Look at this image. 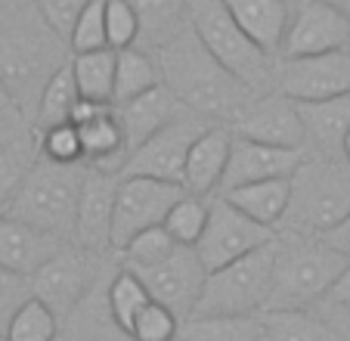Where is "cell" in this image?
<instances>
[{
    "label": "cell",
    "mask_w": 350,
    "mask_h": 341,
    "mask_svg": "<svg viewBox=\"0 0 350 341\" xmlns=\"http://www.w3.org/2000/svg\"><path fill=\"white\" fill-rule=\"evenodd\" d=\"M155 62L161 68V84L189 112L214 125L232 127V121L254 99V93L205 50L189 25L155 53Z\"/></svg>",
    "instance_id": "1"
},
{
    "label": "cell",
    "mask_w": 350,
    "mask_h": 341,
    "mask_svg": "<svg viewBox=\"0 0 350 341\" xmlns=\"http://www.w3.org/2000/svg\"><path fill=\"white\" fill-rule=\"evenodd\" d=\"M66 50L68 44L56 38L40 16L31 22L0 10V81L7 84L22 115L34 118L46 81L68 66Z\"/></svg>",
    "instance_id": "2"
},
{
    "label": "cell",
    "mask_w": 350,
    "mask_h": 341,
    "mask_svg": "<svg viewBox=\"0 0 350 341\" xmlns=\"http://www.w3.org/2000/svg\"><path fill=\"white\" fill-rule=\"evenodd\" d=\"M350 214V164L341 155L307 152L291 177V205L282 220L285 233L325 236Z\"/></svg>",
    "instance_id": "3"
},
{
    "label": "cell",
    "mask_w": 350,
    "mask_h": 341,
    "mask_svg": "<svg viewBox=\"0 0 350 341\" xmlns=\"http://www.w3.org/2000/svg\"><path fill=\"white\" fill-rule=\"evenodd\" d=\"M186 19L205 50L254 97L276 90V60L239 28L224 0H186Z\"/></svg>",
    "instance_id": "4"
},
{
    "label": "cell",
    "mask_w": 350,
    "mask_h": 341,
    "mask_svg": "<svg viewBox=\"0 0 350 341\" xmlns=\"http://www.w3.org/2000/svg\"><path fill=\"white\" fill-rule=\"evenodd\" d=\"M344 267L347 261L319 236H276V276L267 310L319 307Z\"/></svg>",
    "instance_id": "5"
},
{
    "label": "cell",
    "mask_w": 350,
    "mask_h": 341,
    "mask_svg": "<svg viewBox=\"0 0 350 341\" xmlns=\"http://www.w3.org/2000/svg\"><path fill=\"white\" fill-rule=\"evenodd\" d=\"M84 177L87 164H53L46 158H38L7 214L72 242Z\"/></svg>",
    "instance_id": "6"
},
{
    "label": "cell",
    "mask_w": 350,
    "mask_h": 341,
    "mask_svg": "<svg viewBox=\"0 0 350 341\" xmlns=\"http://www.w3.org/2000/svg\"><path fill=\"white\" fill-rule=\"evenodd\" d=\"M273 276H276V239L267 242L264 249L208 273L205 295L192 316L264 314L273 298Z\"/></svg>",
    "instance_id": "7"
},
{
    "label": "cell",
    "mask_w": 350,
    "mask_h": 341,
    "mask_svg": "<svg viewBox=\"0 0 350 341\" xmlns=\"http://www.w3.org/2000/svg\"><path fill=\"white\" fill-rule=\"evenodd\" d=\"M112 261H106V255L87 251L81 245L68 242L56 257L44 264L38 273L31 276L34 298L44 301L46 307L59 316V323L78 307V301L90 292V286L103 276V270Z\"/></svg>",
    "instance_id": "8"
},
{
    "label": "cell",
    "mask_w": 350,
    "mask_h": 341,
    "mask_svg": "<svg viewBox=\"0 0 350 341\" xmlns=\"http://www.w3.org/2000/svg\"><path fill=\"white\" fill-rule=\"evenodd\" d=\"M208 127H214V121L202 118L196 112H183L174 125H167L149 143H143L137 152L127 155L121 177H152L183 186V168L186 158H189V149Z\"/></svg>",
    "instance_id": "9"
},
{
    "label": "cell",
    "mask_w": 350,
    "mask_h": 341,
    "mask_svg": "<svg viewBox=\"0 0 350 341\" xmlns=\"http://www.w3.org/2000/svg\"><path fill=\"white\" fill-rule=\"evenodd\" d=\"M276 233L254 223L252 217H245L236 205H230L224 196L211 199V214H208L205 236L198 239L196 251L202 257L208 273L226 267V264L239 261V257L252 255V251L264 249L267 242H273Z\"/></svg>",
    "instance_id": "10"
},
{
    "label": "cell",
    "mask_w": 350,
    "mask_h": 341,
    "mask_svg": "<svg viewBox=\"0 0 350 341\" xmlns=\"http://www.w3.org/2000/svg\"><path fill=\"white\" fill-rule=\"evenodd\" d=\"M186 196L180 184H165L152 177H121L118 202H115L112 251H121L137 233L161 227L167 211Z\"/></svg>",
    "instance_id": "11"
},
{
    "label": "cell",
    "mask_w": 350,
    "mask_h": 341,
    "mask_svg": "<svg viewBox=\"0 0 350 341\" xmlns=\"http://www.w3.org/2000/svg\"><path fill=\"white\" fill-rule=\"evenodd\" d=\"M350 50V19L325 0H297L279 60H304Z\"/></svg>",
    "instance_id": "12"
},
{
    "label": "cell",
    "mask_w": 350,
    "mask_h": 341,
    "mask_svg": "<svg viewBox=\"0 0 350 341\" xmlns=\"http://www.w3.org/2000/svg\"><path fill=\"white\" fill-rule=\"evenodd\" d=\"M276 90L295 103H325L350 93V50L276 62Z\"/></svg>",
    "instance_id": "13"
},
{
    "label": "cell",
    "mask_w": 350,
    "mask_h": 341,
    "mask_svg": "<svg viewBox=\"0 0 350 341\" xmlns=\"http://www.w3.org/2000/svg\"><path fill=\"white\" fill-rule=\"evenodd\" d=\"M133 273L146 282L152 301L171 307L180 320H189L196 314L208 282V270L202 264V257H198V251L186 249V245H180L167 261L155 264L149 270H133Z\"/></svg>",
    "instance_id": "14"
},
{
    "label": "cell",
    "mask_w": 350,
    "mask_h": 341,
    "mask_svg": "<svg viewBox=\"0 0 350 341\" xmlns=\"http://www.w3.org/2000/svg\"><path fill=\"white\" fill-rule=\"evenodd\" d=\"M232 134L264 146L307 152V127L297 112V103L282 97L279 90L254 97L248 109L232 121Z\"/></svg>",
    "instance_id": "15"
},
{
    "label": "cell",
    "mask_w": 350,
    "mask_h": 341,
    "mask_svg": "<svg viewBox=\"0 0 350 341\" xmlns=\"http://www.w3.org/2000/svg\"><path fill=\"white\" fill-rule=\"evenodd\" d=\"M121 174L115 170L87 168L84 186L78 199V217H75V245L96 255L112 251V227H115V202H118Z\"/></svg>",
    "instance_id": "16"
},
{
    "label": "cell",
    "mask_w": 350,
    "mask_h": 341,
    "mask_svg": "<svg viewBox=\"0 0 350 341\" xmlns=\"http://www.w3.org/2000/svg\"><path fill=\"white\" fill-rule=\"evenodd\" d=\"M307 152L297 149H279V146H264L245 137H232L230 164H226L224 184H220L217 196H226L230 190H239L245 184H260V180H276V177H295V170Z\"/></svg>",
    "instance_id": "17"
},
{
    "label": "cell",
    "mask_w": 350,
    "mask_h": 341,
    "mask_svg": "<svg viewBox=\"0 0 350 341\" xmlns=\"http://www.w3.org/2000/svg\"><path fill=\"white\" fill-rule=\"evenodd\" d=\"M66 239L44 233L19 217L0 214V267L22 273L31 279L50 257H56L66 249Z\"/></svg>",
    "instance_id": "18"
},
{
    "label": "cell",
    "mask_w": 350,
    "mask_h": 341,
    "mask_svg": "<svg viewBox=\"0 0 350 341\" xmlns=\"http://www.w3.org/2000/svg\"><path fill=\"white\" fill-rule=\"evenodd\" d=\"M118 267L121 264H109L103 276L90 286V292L78 301V307L62 320L66 341H131L115 320L112 301H109V286H112V276Z\"/></svg>",
    "instance_id": "19"
},
{
    "label": "cell",
    "mask_w": 350,
    "mask_h": 341,
    "mask_svg": "<svg viewBox=\"0 0 350 341\" xmlns=\"http://www.w3.org/2000/svg\"><path fill=\"white\" fill-rule=\"evenodd\" d=\"M232 137L236 134H232L230 125H214L192 143L186 168H183V190L189 196L211 199L214 192H220L226 164H230Z\"/></svg>",
    "instance_id": "20"
},
{
    "label": "cell",
    "mask_w": 350,
    "mask_h": 341,
    "mask_svg": "<svg viewBox=\"0 0 350 341\" xmlns=\"http://www.w3.org/2000/svg\"><path fill=\"white\" fill-rule=\"evenodd\" d=\"M115 112H118L121 131H124V140H127V155H131V152H137L143 143H149L155 134H161L167 125H174L189 109L165 84H159L149 93H143V97L131 99V103L115 105Z\"/></svg>",
    "instance_id": "21"
},
{
    "label": "cell",
    "mask_w": 350,
    "mask_h": 341,
    "mask_svg": "<svg viewBox=\"0 0 350 341\" xmlns=\"http://www.w3.org/2000/svg\"><path fill=\"white\" fill-rule=\"evenodd\" d=\"M224 3L232 19L239 22V28L264 53L279 60L285 31H288V22H291L288 0H224Z\"/></svg>",
    "instance_id": "22"
},
{
    "label": "cell",
    "mask_w": 350,
    "mask_h": 341,
    "mask_svg": "<svg viewBox=\"0 0 350 341\" xmlns=\"http://www.w3.org/2000/svg\"><path fill=\"white\" fill-rule=\"evenodd\" d=\"M307 127V152L341 155L344 137L350 134V93L325 103H297Z\"/></svg>",
    "instance_id": "23"
},
{
    "label": "cell",
    "mask_w": 350,
    "mask_h": 341,
    "mask_svg": "<svg viewBox=\"0 0 350 341\" xmlns=\"http://www.w3.org/2000/svg\"><path fill=\"white\" fill-rule=\"evenodd\" d=\"M78 134H81V146H84L87 168L121 174V168H124V162H127V140H124V131H121L115 105L103 109L96 118L78 125Z\"/></svg>",
    "instance_id": "24"
},
{
    "label": "cell",
    "mask_w": 350,
    "mask_h": 341,
    "mask_svg": "<svg viewBox=\"0 0 350 341\" xmlns=\"http://www.w3.org/2000/svg\"><path fill=\"white\" fill-rule=\"evenodd\" d=\"M226 202L236 205L245 217H252L254 223L276 230L282 227L285 214L291 205V177H276V180H260V184H245L239 190L226 192Z\"/></svg>",
    "instance_id": "25"
},
{
    "label": "cell",
    "mask_w": 350,
    "mask_h": 341,
    "mask_svg": "<svg viewBox=\"0 0 350 341\" xmlns=\"http://www.w3.org/2000/svg\"><path fill=\"white\" fill-rule=\"evenodd\" d=\"M264 341H344V335L319 307L264 310Z\"/></svg>",
    "instance_id": "26"
},
{
    "label": "cell",
    "mask_w": 350,
    "mask_h": 341,
    "mask_svg": "<svg viewBox=\"0 0 350 341\" xmlns=\"http://www.w3.org/2000/svg\"><path fill=\"white\" fill-rule=\"evenodd\" d=\"M139 19V40L137 47L146 53H159L174 34H180L186 19V0H127Z\"/></svg>",
    "instance_id": "27"
},
{
    "label": "cell",
    "mask_w": 350,
    "mask_h": 341,
    "mask_svg": "<svg viewBox=\"0 0 350 341\" xmlns=\"http://www.w3.org/2000/svg\"><path fill=\"white\" fill-rule=\"evenodd\" d=\"M72 75L78 84L81 99L90 103H106L112 105V93H115V66H118V53L115 50H93V53H75L72 60Z\"/></svg>",
    "instance_id": "28"
},
{
    "label": "cell",
    "mask_w": 350,
    "mask_h": 341,
    "mask_svg": "<svg viewBox=\"0 0 350 341\" xmlns=\"http://www.w3.org/2000/svg\"><path fill=\"white\" fill-rule=\"evenodd\" d=\"M183 341H264V314L189 316L180 326Z\"/></svg>",
    "instance_id": "29"
},
{
    "label": "cell",
    "mask_w": 350,
    "mask_h": 341,
    "mask_svg": "<svg viewBox=\"0 0 350 341\" xmlns=\"http://www.w3.org/2000/svg\"><path fill=\"white\" fill-rule=\"evenodd\" d=\"M161 84V68L155 62L152 53L139 50V47H127L118 50V66H115V93L112 105H124L131 99L149 93L152 87Z\"/></svg>",
    "instance_id": "30"
},
{
    "label": "cell",
    "mask_w": 350,
    "mask_h": 341,
    "mask_svg": "<svg viewBox=\"0 0 350 341\" xmlns=\"http://www.w3.org/2000/svg\"><path fill=\"white\" fill-rule=\"evenodd\" d=\"M38 134H19L10 146L0 149V214H7L13 199L19 196L22 184L28 180L31 168L38 164Z\"/></svg>",
    "instance_id": "31"
},
{
    "label": "cell",
    "mask_w": 350,
    "mask_h": 341,
    "mask_svg": "<svg viewBox=\"0 0 350 341\" xmlns=\"http://www.w3.org/2000/svg\"><path fill=\"white\" fill-rule=\"evenodd\" d=\"M81 93L78 84H75L72 66H62L53 78L46 81L44 93L38 99V109H34V127L38 131H46V127L56 125H72V112L78 105Z\"/></svg>",
    "instance_id": "32"
},
{
    "label": "cell",
    "mask_w": 350,
    "mask_h": 341,
    "mask_svg": "<svg viewBox=\"0 0 350 341\" xmlns=\"http://www.w3.org/2000/svg\"><path fill=\"white\" fill-rule=\"evenodd\" d=\"M109 301H112V314H115V320H118V326L124 329L127 338H131L133 320L139 316V310H143L146 304L152 301V295H149L146 282L139 279L133 270L118 267L112 276V286H109Z\"/></svg>",
    "instance_id": "33"
},
{
    "label": "cell",
    "mask_w": 350,
    "mask_h": 341,
    "mask_svg": "<svg viewBox=\"0 0 350 341\" xmlns=\"http://www.w3.org/2000/svg\"><path fill=\"white\" fill-rule=\"evenodd\" d=\"M208 214H211V199H198L186 192L165 217V230L174 236L177 245H186V249H196L198 239L205 236L208 227Z\"/></svg>",
    "instance_id": "34"
},
{
    "label": "cell",
    "mask_w": 350,
    "mask_h": 341,
    "mask_svg": "<svg viewBox=\"0 0 350 341\" xmlns=\"http://www.w3.org/2000/svg\"><path fill=\"white\" fill-rule=\"evenodd\" d=\"M177 249L180 245L174 242V236L165 230V223H161V227H149V230L137 233L118 251V257H121V267H127V270H149L155 264L167 261Z\"/></svg>",
    "instance_id": "35"
},
{
    "label": "cell",
    "mask_w": 350,
    "mask_h": 341,
    "mask_svg": "<svg viewBox=\"0 0 350 341\" xmlns=\"http://www.w3.org/2000/svg\"><path fill=\"white\" fill-rule=\"evenodd\" d=\"M62 323L44 301L31 298L7 329V341H59Z\"/></svg>",
    "instance_id": "36"
},
{
    "label": "cell",
    "mask_w": 350,
    "mask_h": 341,
    "mask_svg": "<svg viewBox=\"0 0 350 341\" xmlns=\"http://www.w3.org/2000/svg\"><path fill=\"white\" fill-rule=\"evenodd\" d=\"M180 326H183V320L171 307H165L159 301H149L139 310L137 320H133L131 341H177Z\"/></svg>",
    "instance_id": "37"
},
{
    "label": "cell",
    "mask_w": 350,
    "mask_h": 341,
    "mask_svg": "<svg viewBox=\"0 0 350 341\" xmlns=\"http://www.w3.org/2000/svg\"><path fill=\"white\" fill-rule=\"evenodd\" d=\"M34 134H38L40 158L53 164H84V146H81V134L75 125H56Z\"/></svg>",
    "instance_id": "38"
},
{
    "label": "cell",
    "mask_w": 350,
    "mask_h": 341,
    "mask_svg": "<svg viewBox=\"0 0 350 341\" xmlns=\"http://www.w3.org/2000/svg\"><path fill=\"white\" fill-rule=\"evenodd\" d=\"M106 0H90V7L81 13V19L75 22L72 38H68V53H93L106 50Z\"/></svg>",
    "instance_id": "39"
},
{
    "label": "cell",
    "mask_w": 350,
    "mask_h": 341,
    "mask_svg": "<svg viewBox=\"0 0 350 341\" xmlns=\"http://www.w3.org/2000/svg\"><path fill=\"white\" fill-rule=\"evenodd\" d=\"M31 7H34V13L40 16V22H44L59 40L68 44L75 22H78L81 13L90 7V0H31Z\"/></svg>",
    "instance_id": "40"
},
{
    "label": "cell",
    "mask_w": 350,
    "mask_h": 341,
    "mask_svg": "<svg viewBox=\"0 0 350 341\" xmlns=\"http://www.w3.org/2000/svg\"><path fill=\"white\" fill-rule=\"evenodd\" d=\"M106 38L109 50H127L139 40V19L127 0H106Z\"/></svg>",
    "instance_id": "41"
},
{
    "label": "cell",
    "mask_w": 350,
    "mask_h": 341,
    "mask_svg": "<svg viewBox=\"0 0 350 341\" xmlns=\"http://www.w3.org/2000/svg\"><path fill=\"white\" fill-rule=\"evenodd\" d=\"M31 298H34V289H31V279H28V276L0 267V332L7 335L10 323L16 320V314H19Z\"/></svg>",
    "instance_id": "42"
},
{
    "label": "cell",
    "mask_w": 350,
    "mask_h": 341,
    "mask_svg": "<svg viewBox=\"0 0 350 341\" xmlns=\"http://www.w3.org/2000/svg\"><path fill=\"white\" fill-rule=\"evenodd\" d=\"M319 310H323L329 320H344V316H350V261H347V267L341 270V276L335 279V286L329 289V295L323 298Z\"/></svg>",
    "instance_id": "43"
},
{
    "label": "cell",
    "mask_w": 350,
    "mask_h": 341,
    "mask_svg": "<svg viewBox=\"0 0 350 341\" xmlns=\"http://www.w3.org/2000/svg\"><path fill=\"white\" fill-rule=\"evenodd\" d=\"M319 239H323L329 249H335L338 255L344 257V261H350V214L344 217L341 223H338L335 230H329L325 236H319Z\"/></svg>",
    "instance_id": "44"
},
{
    "label": "cell",
    "mask_w": 350,
    "mask_h": 341,
    "mask_svg": "<svg viewBox=\"0 0 350 341\" xmlns=\"http://www.w3.org/2000/svg\"><path fill=\"white\" fill-rule=\"evenodd\" d=\"M22 115L19 112V105H16V99L10 97V90H7V84L0 81V121H7V125H22Z\"/></svg>",
    "instance_id": "45"
},
{
    "label": "cell",
    "mask_w": 350,
    "mask_h": 341,
    "mask_svg": "<svg viewBox=\"0 0 350 341\" xmlns=\"http://www.w3.org/2000/svg\"><path fill=\"white\" fill-rule=\"evenodd\" d=\"M19 134H25V131H22V125H7V121H0V149L13 143Z\"/></svg>",
    "instance_id": "46"
},
{
    "label": "cell",
    "mask_w": 350,
    "mask_h": 341,
    "mask_svg": "<svg viewBox=\"0 0 350 341\" xmlns=\"http://www.w3.org/2000/svg\"><path fill=\"white\" fill-rule=\"evenodd\" d=\"M325 3H332V7L338 10V13H344L350 19V0H325Z\"/></svg>",
    "instance_id": "47"
},
{
    "label": "cell",
    "mask_w": 350,
    "mask_h": 341,
    "mask_svg": "<svg viewBox=\"0 0 350 341\" xmlns=\"http://www.w3.org/2000/svg\"><path fill=\"white\" fill-rule=\"evenodd\" d=\"M341 158H344V162L350 164V134H347V137H344V146H341Z\"/></svg>",
    "instance_id": "48"
},
{
    "label": "cell",
    "mask_w": 350,
    "mask_h": 341,
    "mask_svg": "<svg viewBox=\"0 0 350 341\" xmlns=\"http://www.w3.org/2000/svg\"><path fill=\"white\" fill-rule=\"evenodd\" d=\"M0 341H7V335H3V332H0Z\"/></svg>",
    "instance_id": "49"
},
{
    "label": "cell",
    "mask_w": 350,
    "mask_h": 341,
    "mask_svg": "<svg viewBox=\"0 0 350 341\" xmlns=\"http://www.w3.org/2000/svg\"><path fill=\"white\" fill-rule=\"evenodd\" d=\"M0 10H3V0H0Z\"/></svg>",
    "instance_id": "50"
},
{
    "label": "cell",
    "mask_w": 350,
    "mask_h": 341,
    "mask_svg": "<svg viewBox=\"0 0 350 341\" xmlns=\"http://www.w3.org/2000/svg\"><path fill=\"white\" fill-rule=\"evenodd\" d=\"M177 341H183V338H177Z\"/></svg>",
    "instance_id": "51"
}]
</instances>
